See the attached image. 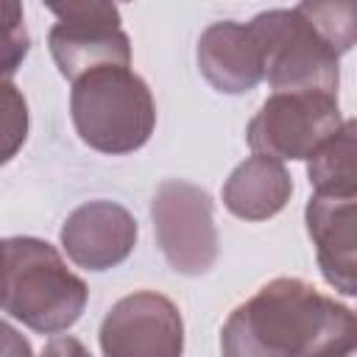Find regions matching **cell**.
Returning <instances> with one entry per match:
<instances>
[{
  "instance_id": "obj_8",
  "label": "cell",
  "mask_w": 357,
  "mask_h": 357,
  "mask_svg": "<svg viewBox=\"0 0 357 357\" xmlns=\"http://www.w3.org/2000/svg\"><path fill=\"white\" fill-rule=\"evenodd\" d=\"M103 357H181L184 321L156 290H134L112 304L98 329Z\"/></svg>"
},
{
  "instance_id": "obj_13",
  "label": "cell",
  "mask_w": 357,
  "mask_h": 357,
  "mask_svg": "<svg viewBox=\"0 0 357 357\" xmlns=\"http://www.w3.org/2000/svg\"><path fill=\"white\" fill-rule=\"evenodd\" d=\"M307 178L315 195L357 198V117L346 120L307 159Z\"/></svg>"
},
{
  "instance_id": "obj_2",
  "label": "cell",
  "mask_w": 357,
  "mask_h": 357,
  "mask_svg": "<svg viewBox=\"0 0 357 357\" xmlns=\"http://www.w3.org/2000/svg\"><path fill=\"white\" fill-rule=\"evenodd\" d=\"M89 298V287L75 276L61 254L39 237L3 240V312L39 335L70 329Z\"/></svg>"
},
{
  "instance_id": "obj_6",
  "label": "cell",
  "mask_w": 357,
  "mask_h": 357,
  "mask_svg": "<svg viewBox=\"0 0 357 357\" xmlns=\"http://www.w3.org/2000/svg\"><path fill=\"white\" fill-rule=\"evenodd\" d=\"M343 126L337 95L273 92L245 128L248 148L271 159H310Z\"/></svg>"
},
{
  "instance_id": "obj_5",
  "label": "cell",
  "mask_w": 357,
  "mask_h": 357,
  "mask_svg": "<svg viewBox=\"0 0 357 357\" xmlns=\"http://www.w3.org/2000/svg\"><path fill=\"white\" fill-rule=\"evenodd\" d=\"M153 234L167 265L181 276H204L218 262V226L204 187L167 178L151 201Z\"/></svg>"
},
{
  "instance_id": "obj_16",
  "label": "cell",
  "mask_w": 357,
  "mask_h": 357,
  "mask_svg": "<svg viewBox=\"0 0 357 357\" xmlns=\"http://www.w3.org/2000/svg\"><path fill=\"white\" fill-rule=\"evenodd\" d=\"M28 31L22 25V8L8 0L6 3V45H3V81H11L20 61L28 56Z\"/></svg>"
},
{
  "instance_id": "obj_14",
  "label": "cell",
  "mask_w": 357,
  "mask_h": 357,
  "mask_svg": "<svg viewBox=\"0 0 357 357\" xmlns=\"http://www.w3.org/2000/svg\"><path fill=\"white\" fill-rule=\"evenodd\" d=\"M296 8L337 56L357 45V0H307Z\"/></svg>"
},
{
  "instance_id": "obj_4",
  "label": "cell",
  "mask_w": 357,
  "mask_h": 357,
  "mask_svg": "<svg viewBox=\"0 0 357 357\" xmlns=\"http://www.w3.org/2000/svg\"><path fill=\"white\" fill-rule=\"evenodd\" d=\"M248 25L259 42L265 81L273 92L337 95L340 56L321 39L296 6L259 11Z\"/></svg>"
},
{
  "instance_id": "obj_3",
  "label": "cell",
  "mask_w": 357,
  "mask_h": 357,
  "mask_svg": "<svg viewBox=\"0 0 357 357\" xmlns=\"http://www.w3.org/2000/svg\"><path fill=\"white\" fill-rule=\"evenodd\" d=\"M70 117L84 145L123 156L139 151L156 128V103L131 67H100L70 89Z\"/></svg>"
},
{
  "instance_id": "obj_18",
  "label": "cell",
  "mask_w": 357,
  "mask_h": 357,
  "mask_svg": "<svg viewBox=\"0 0 357 357\" xmlns=\"http://www.w3.org/2000/svg\"><path fill=\"white\" fill-rule=\"evenodd\" d=\"M3 357H31V346L11 324H3Z\"/></svg>"
},
{
  "instance_id": "obj_17",
  "label": "cell",
  "mask_w": 357,
  "mask_h": 357,
  "mask_svg": "<svg viewBox=\"0 0 357 357\" xmlns=\"http://www.w3.org/2000/svg\"><path fill=\"white\" fill-rule=\"evenodd\" d=\"M39 357H92V351L73 335H56L45 343Z\"/></svg>"
},
{
  "instance_id": "obj_12",
  "label": "cell",
  "mask_w": 357,
  "mask_h": 357,
  "mask_svg": "<svg viewBox=\"0 0 357 357\" xmlns=\"http://www.w3.org/2000/svg\"><path fill=\"white\" fill-rule=\"evenodd\" d=\"M223 206L240 220H268L279 215L290 195L293 178L279 159L254 153L240 162L223 181Z\"/></svg>"
},
{
  "instance_id": "obj_19",
  "label": "cell",
  "mask_w": 357,
  "mask_h": 357,
  "mask_svg": "<svg viewBox=\"0 0 357 357\" xmlns=\"http://www.w3.org/2000/svg\"><path fill=\"white\" fill-rule=\"evenodd\" d=\"M354 312H357V310H354Z\"/></svg>"
},
{
  "instance_id": "obj_10",
  "label": "cell",
  "mask_w": 357,
  "mask_h": 357,
  "mask_svg": "<svg viewBox=\"0 0 357 357\" xmlns=\"http://www.w3.org/2000/svg\"><path fill=\"white\" fill-rule=\"evenodd\" d=\"M304 223L326 284L357 296V198L312 195L304 206Z\"/></svg>"
},
{
  "instance_id": "obj_11",
  "label": "cell",
  "mask_w": 357,
  "mask_h": 357,
  "mask_svg": "<svg viewBox=\"0 0 357 357\" xmlns=\"http://www.w3.org/2000/svg\"><path fill=\"white\" fill-rule=\"evenodd\" d=\"M195 59L206 84L220 95H243L265 81L262 50L248 22H212L198 39Z\"/></svg>"
},
{
  "instance_id": "obj_9",
  "label": "cell",
  "mask_w": 357,
  "mask_h": 357,
  "mask_svg": "<svg viewBox=\"0 0 357 357\" xmlns=\"http://www.w3.org/2000/svg\"><path fill=\"white\" fill-rule=\"evenodd\" d=\"M64 254L84 271H109L137 245L134 215L114 201H86L67 215L59 231Z\"/></svg>"
},
{
  "instance_id": "obj_7",
  "label": "cell",
  "mask_w": 357,
  "mask_h": 357,
  "mask_svg": "<svg viewBox=\"0 0 357 357\" xmlns=\"http://www.w3.org/2000/svg\"><path fill=\"white\" fill-rule=\"evenodd\" d=\"M56 25L47 33L50 56L59 73L75 84L100 67H131V39L120 28V8L112 3H50Z\"/></svg>"
},
{
  "instance_id": "obj_1",
  "label": "cell",
  "mask_w": 357,
  "mask_h": 357,
  "mask_svg": "<svg viewBox=\"0 0 357 357\" xmlns=\"http://www.w3.org/2000/svg\"><path fill=\"white\" fill-rule=\"evenodd\" d=\"M357 312L298 276H279L234 307L220 329L223 357H346Z\"/></svg>"
},
{
  "instance_id": "obj_15",
  "label": "cell",
  "mask_w": 357,
  "mask_h": 357,
  "mask_svg": "<svg viewBox=\"0 0 357 357\" xmlns=\"http://www.w3.org/2000/svg\"><path fill=\"white\" fill-rule=\"evenodd\" d=\"M3 109H6V114H3V137H6L3 162H8L28 137V103L11 81H3Z\"/></svg>"
}]
</instances>
